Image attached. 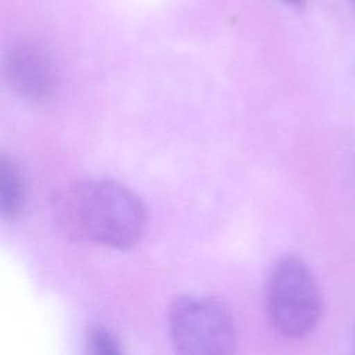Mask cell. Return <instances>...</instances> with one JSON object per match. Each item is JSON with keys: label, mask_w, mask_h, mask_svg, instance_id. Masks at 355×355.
Wrapping results in <instances>:
<instances>
[{"label": "cell", "mask_w": 355, "mask_h": 355, "mask_svg": "<svg viewBox=\"0 0 355 355\" xmlns=\"http://www.w3.org/2000/svg\"><path fill=\"white\" fill-rule=\"evenodd\" d=\"M87 351L92 354H121L118 338L104 327H94L87 336Z\"/></svg>", "instance_id": "8992f818"}, {"label": "cell", "mask_w": 355, "mask_h": 355, "mask_svg": "<svg viewBox=\"0 0 355 355\" xmlns=\"http://www.w3.org/2000/svg\"><path fill=\"white\" fill-rule=\"evenodd\" d=\"M169 330L182 354H230L236 345V329L227 308L216 300L182 297L171 306Z\"/></svg>", "instance_id": "3957f363"}, {"label": "cell", "mask_w": 355, "mask_h": 355, "mask_svg": "<svg viewBox=\"0 0 355 355\" xmlns=\"http://www.w3.org/2000/svg\"><path fill=\"white\" fill-rule=\"evenodd\" d=\"M4 72L12 90L32 101L47 100L57 86V69L51 55L33 40H19L8 49Z\"/></svg>", "instance_id": "277c9868"}, {"label": "cell", "mask_w": 355, "mask_h": 355, "mask_svg": "<svg viewBox=\"0 0 355 355\" xmlns=\"http://www.w3.org/2000/svg\"><path fill=\"white\" fill-rule=\"evenodd\" d=\"M280 3H283L284 6H287L293 10H297V11H302L308 6V0H280Z\"/></svg>", "instance_id": "52a82bcc"}, {"label": "cell", "mask_w": 355, "mask_h": 355, "mask_svg": "<svg viewBox=\"0 0 355 355\" xmlns=\"http://www.w3.org/2000/svg\"><path fill=\"white\" fill-rule=\"evenodd\" d=\"M354 1H355V0H354Z\"/></svg>", "instance_id": "ba28073f"}, {"label": "cell", "mask_w": 355, "mask_h": 355, "mask_svg": "<svg viewBox=\"0 0 355 355\" xmlns=\"http://www.w3.org/2000/svg\"><path fill=\"white\" fill-rule=\"evenodd\" d=\"M25 183L15 162L6 155L0 158V200L6 219L19 218L25 207Z\"/></svg>", "instance_id": "5b68a950"}, {"label": "cell", "mask_w": 355, "mask_h": 355, "mask_svg": "<svg viewBox=\"0 0 355 355\" xmlns=\"http://www.w3.org/2000/svg\"><path fill=\"white\" fill-rule=\"evenodd\" d=\"M58 211L72 234L114 248L135 245L147 226V209L137 194L108 179L69 187L58 201Z\"/></svg>", "instance_id": "6da1fadb"}, {"label": "cell", "mask_w": 355, "mask_h": 355, "mask_svg": "<svg viewBox=\"0 0 355 355\" xmlns=\"http://www.w3.org/2000/svg\"><path fill=\"white\" fill-rule=\"evenodd\" d=\"M268 318L282 336L301 338L319 323L322 295L304 261L286 257L273 268L266 286Z\"/></svg>", "instance_id": "7a4b0ae2"}]
</instances>
